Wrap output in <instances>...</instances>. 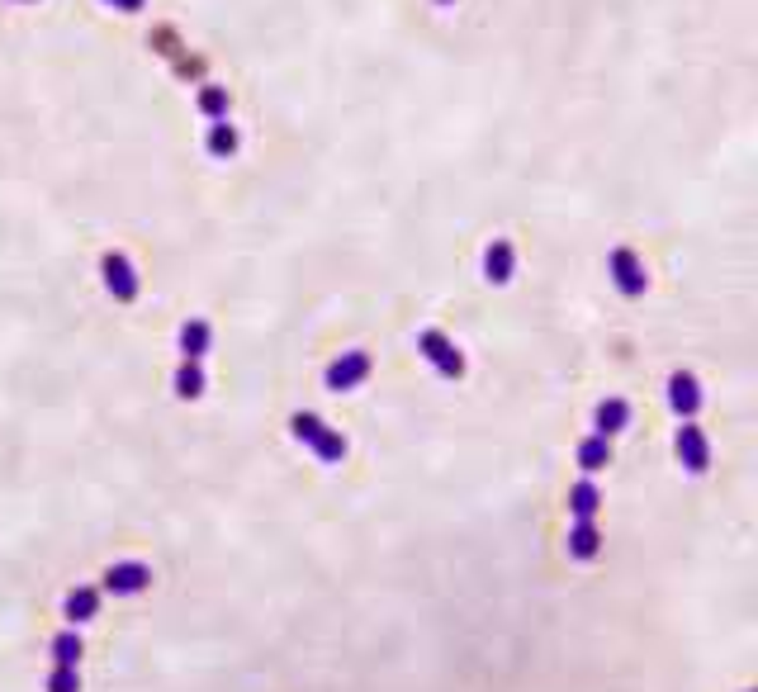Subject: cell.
<instances>
[{"label": "cell", "mask_w": 758, "mask_h": 692, "mask_svg": "<svg viewBox=\"0 0 758 692\" xmlns=\"http://www.w3.org/2000/svg\"><path fill=\"white\" fill-rule=\"evenodd\" d=\"M289 432H294V441H304L323 465H342L346 460V437L332 432V427H327L323 418H313V413H294V418H289Z\"/></svg>", "instance_id": "cell-1"}, {"label": "cell", "mask_w": 758, "mask_h": 692, "mask_svg": "<svg viewBox=\"0 0 758 692\" xmlns=\"http://www.w3.org/2000/svg\"><path fill=\"white\" fill-rule=\"evenodd\" d=\"M417 351L436 365V375H441V380H460V375H465V351H460L446 332H436V328L417 332Z\"/></svg>", "instance_id": "cell-2"}, {"label": "cell", "mask_w": 758, "mask_h": 692, "mask_svg": "<svg viewBox=\"0 0 758 692\" xmlns=\"http://www.w3.org/2000/svg\"><path fill=\"white\" fill-rule=\"evenodd\" d=\"M370 370H375L370 351H346V356H337V361L327 365L323 384L332 389V394H351V389H361V384L370 380Z\"/></svg>", "instance_id": "cell-3"}, {"label": "cell", "mask_w": 758, "mask_h": 692, "mask_svg": "<svg viewBox=\"0 0 758 692\" xmlns=\"http://www.w3.org/2000/svg\"><path fill=\"white\" fill-rule=\"evenodd\" d=\"M147 588H152V565H143V560H114L105 569V593H114V598H138Z\"/></svg>", "instance_id": "cell-4"}, {"label": "cell", "mask_w": 758, "mask_h": 692, "mask_svg": "<svg viewBox=\"0 0 758 692\" xmlns=\"http://www.w3.org/2000/svg\"><path fill=\"white\" fill-rule=\"evenodd\" d=\"M607 271H612L616 290L626 294V299H640V294H645V285H650V275H645V261H640L631 247H616V252L607 256Z\"/></svg>", "instance_id": "cell-5"}, {"label": "cell", "mask_w": 758, "mask_h": 692, "mask_svg": "<svg viewBox=\"0 0 758 692\" xmlns=\"http://www.w3.org/2000/svg\"><path fill=\"white\" fill-rule=\"evenodd\" d=\"M673 451H678V460H683L687 474H706V470H711V441H706V432L697 427V422H683V427H678Z\"/></svg>", "instance_id": "cell-6"}, {"label": "cell", "mask_w": 758, "mask_h": 692, "mask_svg": "<svg viewBox=\"0 0 758 692\" xmlns=\"http://www.w3.org/2000/svg\"><path fill=\"white\" fill-rule=\"evenodd\" d=\"M100 275H105V290L114 294L119 304H133V299H138V271H133V261H128L124 252H105Z\"/></svg>", "instance_id": "cell-7"}, {"label": "cell", "mask_w": 758, "mask_h": 692, "mask_svg": "<svg viewBox=\"0 0 758 692\" xmlns=\"http://www.w3.org/2000/svg\"><path fill=\"white\" fill-rule=\"evenodd\" d=\"M668 408H673L683 422H692L697 413H702V384H697V375L678 370V375L668 380Z\"/></svg>", "instance_id": "cell-8"}, {"label": "cell", "mask_w": 758, "mask_h": 692, "mask_svg": "<svg viewBox=\"0 0 758 692\" xmlns=\"http://www.w3.org/2000/svg\"><path fill=\"white\" fill-rule=\"evenodd\" d=\"M564 550H569V560H578V565L597 560V550H602V531H597L593 517H578V522H569V541H564Z\"/></svg>", "instance_id": "cell-9"}, {"label": "cell", "mask_w": 758, "mask_h": 692, "mask_svg": "<svg viewBox=\"0 0 758 692\" xmlns=\"http://www.w3.org/2000/svg\"><path fill=\"white\" fill-rule=\"evenodd\" d=\"M95 612H100V588H91V583H76L72 593L62 598V617H67V626H86Z\"/></svg>", "instance_id": "cell-10"}, {"label": "cell", "mask_w": 758, "mask_h": 692, "mask_svg": "<svg viewBox=\"0 0 758 692\" xmlns=\"http://www.w3.org/2000/svg\"><path fill=\"white\" fill-rule=\"evenodd\" d=\"M626 427H631V403H626V399H602V403H597V413H593V432H597V437L612 441L616 432H626Z\"/></svg>", "instance_id": "cell-11"}, {"label": "cell", "mask_w": 758, "mask_h": 692, "mask_svg": "<svg viewBox=\"0 0 758 692\" xmlns=\"http://www.w3.org/2000/svg\"><path fill=\"white\" fill-rule=\"evenodd\" d=\"M512 271H517V252H512V242H493L484 256V275H488V285H507L512 280Z\"/></svg>", "instance_id": "cell-12"}, {"label": "cell", "mask_w": 758, "mask_h": 692, "mask_svg": "<svg viewBox=\"0 0 758 692\" xmlns=\"http://www.w3.org/2000/svg\"><path fill=\"white\" fill-rule=\"evenodd\" d=\"M607 465H612V441L597 437V432L578 441V470L588 474V479H593L597 470H607Z\"/></svg>", "instance_id": "cell-13"}, {"label": "cell", "mask_w": 758, "mask_h": 692, "mask_svg": "<svg viewBox=\"0 0 758 692\" xmlns=\"http://www.w3.org/2000/svg\"><path fill=\"white\" fill-rule=\"evenodd\" d=\"M209 342H214V328H209L204 318H190V323L181 328V356L185 361H204Z\"/></svg>", "instance_id": "cell-14"}, {"label": "cell", "mask_w": 758, "mask_h": 692, "mask_svg": "<svg viewBox=\"0 0 758 692\" xmlns=\"http://www.w3.org/2000/svg\"><path fill=\"white\" fill-rule=\"evenodd\" d=\"M597 508H602V493H597V484L583 474L574 489H569V517H574V522L578 517H597Z\"/></svg>", "instance_id": "cell-15"}, {"label": "cell", "mask_w": 758, "mask_h": 692, "mask_svg": "<svg viewBox=\"0 0 758 692\" xmlns=\"http://www.w3.org/2000/svg\"><path fill=\"white\" fill-rule=\"evenodd\" d=\"M48 650H53V664H81V650H86V645H81V636H76V626H67V631H57L53 636V645H48Z\"/></svg>", "instance_id": "cell-16"}, {"label": "cell", "mask_w": 758, "mask_h": 692, "mask_svg": "<svg viewBox=\"0 0 758 692\" xmlns=\"http://www.w3.org/2000/svg\"><path fill=\"white\" fill-rule=\"evenodd\" d=\"M176 394H181V399H199V394H204V370H199V361H181V370H176Z\"/></svg>", "instance_id": "cell-17"}, {"label": "cell", "mask_w": 758, "mask_h": 692, "mask_svg": "<svg viewBox=\"0 0 758 692\" xmlns=\"http://www.w3.org/2000/svg\"><path fill=\"white\" fill-rule=\"evenodd\" d=\"M209 152H214V157H233L237 152V128L228 124V119H218V124L209 128Z\"/></svg>", "instance_id": "cell-18"}, {"label": "cell", "mask_w": 758, "mask_h": 692, "mask_svg": "<svg viewBox=\"0 0 758 692\" xmlns=\"http://www.w3.org/2000/svg\"><path fill=\"white\" fill-rule=\"evenodd\" d=\"M199 110L209 114V119H228V95L218 91V86H204V91H199Z\"/></svg>", "instance_id": "cell-19"}, {"label": "cell", "mask_w": 758, "mask_h": 692, "mask_svg": "<svg viewBox=\"0 0 758 692\" xmlns=\"http://www.w3.org/2000/svg\"><path fill=\"white\" fill-rule=\"evenodd\" d=\"M48 692H81V674H76L72 664H53V674H48Z\"/></svg>", "instance_id": "cell-20"}, {"label": "cell", "mask_w": 758, "mask_h": 692, "mask_svg": "<svg viewBox=\"0 0 758 692\" xmlns=\"http://www.w3.org/2000/svg\"><path fill=\"white\" fill-rule=\"evenodd\" d=\"M105 5H114V10H124V15H138L147 0H105Z\"/></svg>", "instance_id": "cell-21"}, {"label": "cell", "mask_w": 758, "mask_h": 692, "mask_svg": "<svg viewBox=\"0 0 758 692\" xmlns=\"http://www.w3.org/2000/svg\"><path fill=\"white\" fill-rule=\"evenodd\" d=\"M436 5H455V0H436Z\"/></svg>", "instance_id": "cell-22"}, {"label": "cell", "mask_w": 758, "mask_h": 692, "mask_svg": "<svg viewBox=\"0 0 758 692\" xmlns=\"http://www.w3.org/2000/svg\"><path fill=\"white\" fill-rule=\"evenodd\" d=\"M19 5H34V0H19Z\"/></svg>", "instance_id": "cell-23"}]
</instances>
